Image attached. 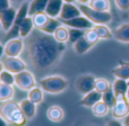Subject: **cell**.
I'll use <instances>...</instances> for the list:
<instances>
[{
    "mask_svg": "<svg viewBox=\"0 0 129 126\" xmlns=\"http://www.w3.org/2000/svg\"><path fill=\"white\" fill-rule=\"evenodd\" d=\"M64 51V43L58 42L53 35L45 34L40 29H34L25 38L26 58L38 72H45L57 66Z\"/></svg>",
    "mask_w": 129,
    "mask_h": 126,
    "instance_id": "6da1fadb",
    "label": "cell"
},
{
    "mask_svg": "<svg viewBox=\"0 0 129 126\" xmlns=\"http://www.w3.org/2000/svg\"><path fill=\"white\" fill-rule=\"evenodd\" d=\"M0 115L7 120L10 125L14 126H24L27 122L26 116L20 109L19 104L14 100L1 102L0 106Z\"/></svg>",
    "mask_w": 129,
    "mask_h": 126,
    "instance_id": "7a4b0ae2",
    "label": "cell"
},
{
    "mask_svg": "<svg viewBox=\"0 0 129 126\" xmlns=\"http://www.w3.org/2000/svg\"><path fill=\"white\" fill-rule=\"evenodd\" d=\"M40 87L48 93H60L68 88V81L61 75H48L40 80Z\"/></svg>",
    "mask_w": 129,
    "mask_h": 126,
    "instance_id": "3957f363",
    "label": "cell"
},
{
    "mask_svg": "<svg viewBox=\"0 0 129 126\" xmlns=\"http://www.w3.org/2000/svg\"><path fill=\"white\" fill-rule=\"evenodd\" d=\"M79 8H80V11H82L83 15H84L85 17H87L95 25H101V24L107 25V24H109L112 19V16H111V14H110V11L94 10L88 5H80Z\"/></svg>",
    "mask_w": 129,
    "mask_h": 126,
    "instance_id": "277c9868",
    "label": "cell"
},
{
    "mask_svg": "<svg viewBox=\"0 0 129 126\" xmlns=\"http://www.w3.org/2000/svg\"><path fill=\"white\" fill-rule=\"evenodd\" d=\"M28 7H29V4H27V2H23V4L20 5V7L17 10V16H16V19H15V22H14L13 27L6 33V38H5L6 41L20 37L19 28H20V25H22L23 20L28 16Z\"/></svg>",
    "mask_w": 129,
    "mask_h": 126,
    "instance_id": "5b68a950",
    "label": "cell"
},
{
    "mask_svg": "<svg viewBox=\"0 0 129 126\" xmlns=\"http://www.w3.org/2000/svg\"><path fill=\"white\" fill-rule=\"evenodd\" d=\"M8 70L9 72L19 73L24 70H27V64L19 56H6L2 55L1 58V70Z\"/></svg>",
    "mask_w": 129,
    "mask_h": 126,
    "instance_id": "8992f818",
    "label": "cell"
},
{
    "mask_svg": "<svg viewBox=\"0 0 129 126\" xmlns=\"http://www.w3.org/2000/svg\"><path fill=\"white\" fill-rule=\"evenodd\" d=\"M15 84L16 87L24 91H29L36 86V80L34 74L28 70H24L15 74Z\"/></svg>",
    "mask_w": 129,
    "mask_h": 126,
    "instance_id": "52a82bcc",
    "label": "cell"
},
{
    "mask_svg": "<svg viewBox=\"0 0 129 126\" xmlns=\"http://www.w3.org/2000/svg\"><path fill=\"white\" fill-rule=\"evenodd\" d=\"M95 81L96 78L93 74H82L76 79L75 88L80 95H86L95 90Z\"/></svg>",
    "mask_w": 129,
    "mask_h": 126,
    "instance_id": "ba28073f",
    "label": "cell"
},
{
    "mask_svg": "<svg viewBox=\"0 0 129 126\" xmlns=\"http://www.w3.org/2000/svg\"><path fill=\"white\" fill-rule=\"evenodd\" d=\"M25 50V42L22 37L13 38L6 42L2 46V55L6 56H19Z\"/></svg>",
    "mask_w": 129,
    "mask_h": 126,
    "instance_id": "9c48e42d",
    "label": "cell"
},
{
    "mask_svg": "<svg viewBox=\"0 0 129 126\" xmlns=\"http://www.w3.org/2000/svg\"><path fill=\"white\" fill-rule=\"evenodd\" d=\"M112 110V116L116 119L126 118L129 115V99L127 97H119L114 104Z\"/></svg>",
    "mask_w": 129,
    "mask_h": 126,
    "instance_id": "30bf717a",
    "label": "cell"
},
{
    "mask_svg": "<svg viewBox=\"0 0 129 126\" xmlns=\"http://www.w3.org/2000/svg\"><path fill=\"white\" fill-rule=\"evenodd\" d=\"M16 16H17V10L14 7H9L8 9L0 11V24H1L2 31L7 33L13 27Z\"/></svg>",
    "mask_w": 129,
    "mask_h": 126,
    "instance_id": "8fae6325",
    "label": "cell"
},
{
    "mask_svg": "<svg viewBox=\"0 0 129 126\" xmlns=\"http://www.w3.org/2000/svg\"><path fill=\"white\" fill-rule=\"evenodd\" d=\"M64 26L69 27V28H77V29H83V31H87V29L93 28V23L88 19L87 17H85L84 15L79 16V17L73 18L69 20H64L61 22Z\"/></svg>",
    "mask_w": 129,
    "mask_h": 126,
    "instance_id": "7c38bea8",
    "label": "cell"
},
{
    "mask_svg": "<svg viewBox=\"0 0 129 126\" xmlns=\"http://www.w3.org/2000/svg\"><path fill=\"white\" fill-rule=\"evenodd\" d=\"M82 15L83 14L80 11L79 7H77L74 4L64 2L62 6V10H61L60 16H59V20L60 22H64V20H69V19H73V18L79 17Z\"/></svg>",
    "mask_w": 129,
    "mask_h": 126,
    "instance_id": "4fadbf2b",
    "label": "cell"
},
{
    "mask_svg": "<svg viewBox=\"0 0 129 126\" xmlns=\"http://www.w3.org/2000/svg\"><path fill=\"white\" fill-rule=\"evenodd\" d=\"M101 100H102V93L96 90H93V91H91V92L84 95L83 99L80 100L79 105H82V106H84V107H87V108H92V107L95 106Z\"/></svg>",
    "mask_w": 129,
    "mask_h": 126,
    "instance_id": "5bb4252c",
    "label": "cell"
},
{
    "mask_svg": "<svg viewBox=\"0 0 129 126\" xmlns=\"http://www.w3.org/2000/svg\"><path fill=\"white\" fill-rule=\"evenodd\" d=\"M63 4V0H49L47 9H45L47 15L52 18H59Z\"/></svg>",
    "mask_w": 129,
    "mask_h": 126,
    "instance_id": "9a60e30c",
    "label": "cell"
},
{
    "mask_svg": "<svg viewBox=\"0 0 129 126\" xmlns=\"http://www.w3.org/2000/svg\"><path fill=\"white\" fill-rule=\"evenodd\" d=\"M111 88H112V90H113L114 95L117 96V98L127 97V92H128V88H129V84H128L127 80L116 78V80L113 81Z\"/></svg>",
    "mask_w": 129,
    "mask_h": 126,
    "instance_id": "2e32d148",
    "label": "cell"
},
{
    "mask_svg": "<svg viewBox=\"0 0 129 126\" xmlns=\"http://www.w3.org/2000/svg\"><path fill=\"white\" fill-rule=\"evenodd\" d=\"M113 37L117 41L122 43H129V24L128 23H123V24L119 25L113 32Z\"/></svg>",
    "mask_w": 129,
    "mask_h": 126,
    "instance_id": "e0dca14e",
    "label": "cell"
},
{
    "mask_svg": "<svg viewBox=\"0 0 129 126\" xmlns=\"http://www.w3.org/2000/svg\"><path fill=\"white\" fill-rule=\"evenodd\" d=\"M49 0H31L28 7V16H34L39 13H45Z\"/></svg>",
    "mask_w": 129,
    "mask_h": 126,
    "instance_id": "ac0fdd59",
    "label": "cell"
},
{
    "mask_svg": "<svg viewBox=\"0 0 129 126\" xmlns=\"http://www.w3.org/2000/svg\"><path fill=\"white\" fill-rule=\"evenodd\" d=\"M19 106H20V109L23 110L24 115L26 116L27 119L29 118H33L36 114V104H34L32 100H29L28 98L26 99H23L22 101L19 102Z\"/></svg>",
    "mask_w": 129,
    "mask_h": 126,
    "instance_id": "d6986e66",
    "label": "cell"
},
{
    "mask_svg": "<svg viewBox=\"0 0 129 126\" xmlns=\"http://www.w3.org/2000/svg\"><path fill=\"white\" fill-rule=\"evenodd\" d=\"M47 116L51 122H54V123L61 122L64 117L63 109L60 106H56V105L54 106H50L47 110Z\"/></svg>",
    "mask_w": 129,
    "mask_h": 126,
    "instance_id": "ffe728a7",
    "label": "cell"
},
{
    "mask_svg": "<svg viewBox=\"0 0 129 126\" xmlns=\"http://www.w3.org/2000/svg\"><path fill=\"white\" fill-rule=\"evenodd\" d=\"M34 23L33 19H32L31 16H27L24 20H23L22 25H20V28H19V36L22 38H26L28 37L29 35L32 34V32L34 31Z\"/></svg>",
    "mask_w": 129,
    "mask_h": 126,
    "instance_id": "44dd1931",
    "label": "cell"
},
{
    "mask_svg": "<svg viewBox=\"0 0 129 126\" xmlns=\"http://www.w3.org/2000/svg\"><path fill=\"white\" fill-rule=\"evenodd\" d=\"M93 46L94 45L92 44V43H89L88 41L86 40V37L84 36V37H82L79 41H77V42L74 44V51H75V53L78 54V55H83V54L87 53Z\"/></svg>",
    "mask_w": 129,
    "mask_h": 126,
    "instance_id": "7402d4cb",
    "label": "cell"
},
{
    "mask_svg": "<svg viewBox=\"0 0 129 126\" xmlns=\"http://www.w3.org/2000/svg\"><path fill=\"white\" fill-rule=\"evenodd\" d=\"M14 95H15V89L13 86L0 83V100H1V102L13 100Z\"/></svg>",
    "mask_w": 129,
    "mask_h": 126,
    "instance_id": "603a6c76",
    "label": "cell"
},
{
    "mask_svg": "<svg viewBox=\"0 0 129 126\" xmlns=\"http://www.w3.org/2000/svg\"><path fill=\"white\" fill-rule=\"evenodd\" d=\"M27 98L29 100L34 102V104L39 105L43 101V98H44V90H43L41 87L35 86L34 88H32L31 90L28 91V95H27Z\"/></svg>",
    "mask_w": 129,
    "mask_h": 126,
    "instance_id": "cb8c5ba5",
    "label": "cell"
},
{
    "mask_svg": "<svg viewBox=\"0 0 129 126\" xmlns=\"http://www.w3.org/2000/svg\"><path fill=\"white\" fill-rule=\"evenodd\" d=\"M60 23L61 22H60V20H58L57 18L50 17V19L48 20V23L40 29V31L43 32V33H45V34H49V35H53L54 32L58 29V27L61 26Z\"/></svg>",
    "mask_w": 129,
    "mask_h": 126,
    "instance_id": "d4e9b609",
    "label": "cell"
},
{
    "mask_svg": "<svg viewBox=\"0 0 129 126\" xmlns=\"http://www.w3.org/2000/svg\"><path fill=\"white\" fill-rule=\"evenodd\" d=\"M112 73L118 79H123L129 81V63H123L112 70Z\"/></svg>",
    "mask_w": 129,
    "mask_h": 126,
    "instance_id": "484cf974",
    "label": "cell"
},
{
    "mask_svg": "<svg viewBox=\"0 0 129 126\" xmlns=\"http://www.w3.org/2000/svg\"><path fill=\"white\" fill-rule=\"evenodd\" d=\"M109 110H110V107L108 106L103 100L99 101L95 106L92 107V113H93V115L96 116V117H103V116H105L109 113Z\"/></svg>",
    "mask_w": 129,
    "mask_h": 126,
    "instance_id": "4316f807",
    "label": "cell"
},
{
    "mask_svg": "<svg viewBox=\"0 0 129 126\" xmlns=\"http://www.w3.org/2000/svg\"><path fill=\"white\" fill-rule=\"evenodd\" d=\"M93 28L96 31L100 40H110V38L113 37V33L110 31V28L107 26V25H103V24L95 25Z\"/></svg>",
    "mask_w": 129,
    "mask_h": 126,
    "instance_id": "83f0119b",
    "label": "cell"
},
{
    "mask_svg": "<svg viewBox=\"0 0 129 126\" xmlns=\"http://www.w3.org/2000/svg\"><path fill=\"white\" fill-rule=\"evenodd\" d=\"M54 38L60 43H66L69 41V28H67V26L61 25L60 27H58L56 32L53 34Z\"/></svg>",
    "mask_w": 129,
    "mask_h": 126,
    "instance_id": "f1b7e54d",
    "label": "cell"
},
{
    "mask_svg": "<svg viewBox=\"0 0 129 126\" xmlns=\"http://www.w3.org/2000/svg\"><path fill=\"white\" fill-rule=\"evenodd\" d=\"M88 6L98 11H110L109 0H91Z\"/></svg>",
    "mask_w": 129,
    "mask_h": 126,
    "instance_id": "f546056e",
    "label": "cell"
},
{
    "mask_svg": "<svg viewBox=\"0 0 129 126\" xmlns=\"http://www.w3.org/2000/svg\"><path fill=\"white\" fill-rule=\"evenodd\" d=\"M32 19H33L35 28L41 29L48 23V20L50 19V17L47 15V13H39V14H36V15L32 16Z\"/></svg>",
    "mask_w": 129,
    "mask_h": 126,
    "instance_id": "4dcf8cb0",
    "label": "cell"
},
{
    "mask_svg": "<svg viewBox=\"0 0 129 126\" xmlns=\"http://www.w3.org/2000/svg\"><path fill=\"white\" fill-rule=\"evenodd\" d=\"M102 100L110 107V109L113 108L114 104H116V101H117V96L114 95L112 88L109 89L108 91H105L104 93H102Z\"/></svg>",
    "mask_w": 129,
    "mask_h": 126,
    "instance_id": "1f68e13d",
    "label": "cell"
},
{
    "mask_svg": "<svg viewBox=\"0 0 129 126\" xmlns=\"http://www.w3.org/2000/svg\"><path fill=\"white\" fill-rule=\"evenodd\" d=\"M111 84L108 81L107 79H103V78H96L95 81V90L99 91L101 93H104L105 91H108L109 89H111Z\"/></svg>",
    "mask_w": 129,
    "mask_h": 126,
    "instance_id": "d6a6232c",
    "label": "cell"
},
{
    "mask_svg": "<svg viewBox=\"0 0 129 126\" xmlns=\"http://www.w3.org/2000/svg\"><path fill=\"white\" fill-rule=\"evenodd\" d=\"M84 36H85V31H83V29L69 28V42L73 45L75 44L77 41H79L82 37H84Z\"/></svg>",
    "mask_w": 129,
    "mask_h": 126,
    "instance_id": "836d02e7",
    "label": "cell"
},
{
    "mask_svg": "<svg viewBox=\"0 0 129 126\" xmlns=\"http://www.w3.org/2000/svg\"><path fill=\"white\" fill-rule=\"evenodd\" d=\"M0 81L1 83H6V84H15V74L11 72H9L8 70H1L0 72Z\"/></svg>",
    "mask_w": 129,
    "mask_h": 126,
    "instance_id": "e575fe53",
    "label": "cell"
},
{
    "mask_svg": "<svg viewBox=\"0 0 129 126\" xmlns=\"http://www.w3.org/2000/svg\"><path fill=\"white\" fill-rule=\"evenodd\" d=\"M85 37H86V40L88 41L89 43H92L93 45H95L96 43L99 42V40H100L98 33H96V31L94 28H91V29L85 31Z\"/></svg>",
    "mask_w": 129,
    "mask_h": 126,
    "instance_id": "d590c367",
    "label": "cell"
},
{
    "mask_svg": "<svg viewBox=\"0 0 129 126\" xmlns=\"http://www.w3.org/2000/svg\"><path fill=\"white\" fill-rule=\"evenodd\" d=\"M114 1H116V6L120 10L122 11L129 10V0H114Z\"/></svg>",
    "mask_w": 129,
    "mask_h": 126,
    "instance_id": "8d00e7d4",
    "label": "cell"
},
{
    "mask_svg": "<svg viewBox=\"0 0 129 126\" xmlns=\"http://www.w3.org/2000/svg\"><path fill=\"white\" fill-rule=\"evenodd\" d=\"M10 7V0H0V11Z\"/></svg>",
    "mask_w": 129,
    "mask_h": 126,
    "instance_id": "74e56055",
    "label": "cell"
},
{
    "mask_svg": "<svg viewBox=\"0 0 129 126\" xmlns=\"http://www.w3.org/2000/svg\"><path fill=\"white\" fill-rule=\"evenodd\" d=\"M105 126H125V124H122L119 119H116V118H114V119L109 120Z\"/></svg>",
    "mask_w": 129,
    "mask_h": 126,
    "instance_id": "f35d334b",
    "label": "cell"
},
{
    "mask_svg": "<svg viewBox=\"0 0 129 126\" xmlns=\"http://www.w3.org/2000/svg\"><path fill=\"white\" fill-rule=\"evenodd\" d=\"M77 2H79L80 5H89L91 0H76Z\"/></svg>",
    "mask_w": 129,
    "mask_h": 126,
    "instance_id": "ab89813d",
    "label": "cell"
},
{
    "mask_svg": "<svg viewBox=\"0 0 129 126\" xmlns=\"http://www.w3.org/2000/svg\"><path fill=\"white\" fill-rule=\"evenodd\" d=\"M0 120H1V126H8L9 125V123L8 122H7V120L6 119H5V118H0Z\"/></svg>",
    "mask_w": 129,
    "mask_h": 126,
    "instance_id": "60d3db41",
    "label": "cell"
},
{
    "mask_svg": "<svg viewBox=\"0 0 129 126\" xmlns=\"http://www.w3.org/2000/svg\"><path fill=\"white\" fill-rule=\"evenodd\" d=\"M123 124H125V126H129V115L125 118V122H123Z\"/></svg>",
    "mask_w": 129,
    "mask_h": 126,
    "instance_id": "b9f144b4",
    "label": "cell"
},
{
    "mask_svg": "<svg viewBox=\"0 0 129 126\" xmlns=\"http://www.w3.org/2000/svg\"><path fill=\"white\" fill-rule=\"evenodd\" d=\"M76 0H63V2H68V4H74Z\"/></svg>",
    "mask_w": 129,
    "mask_h": 126,
    "instance_id": "7bdbcfd3",
    "label": "cell"
},
{
    "mask_svg": "<svg viewBox=\"0 0 129 126\" xmlns=\"http://www.w3.org/2000/svg\"><path fill=\"white\" fill-rule=\"evenodd\" d=\"M128 84H129V81H128ZM127 98L129 99V88H128V92H127Z\"/></svg>",
    "mask_w": 129,
    "mask_h": 126,
    "instance_id": "ee69618b",
    "label": "cell"
},
{
    "mask_svg": "<svg viewBox=\"0 0 129 126\" xmlns=\"http://www.w3.org/2000/svg\"><path fill=\"white\" fill-rule=\"evenodd\" d=\"M15 1H26V0H15Z\"/></svg>",
    "mask_w": 129,
    "mask_h": 126,
    "instance_id": "f6af8a7d",
    "label": "cell"
}]
</instances>
